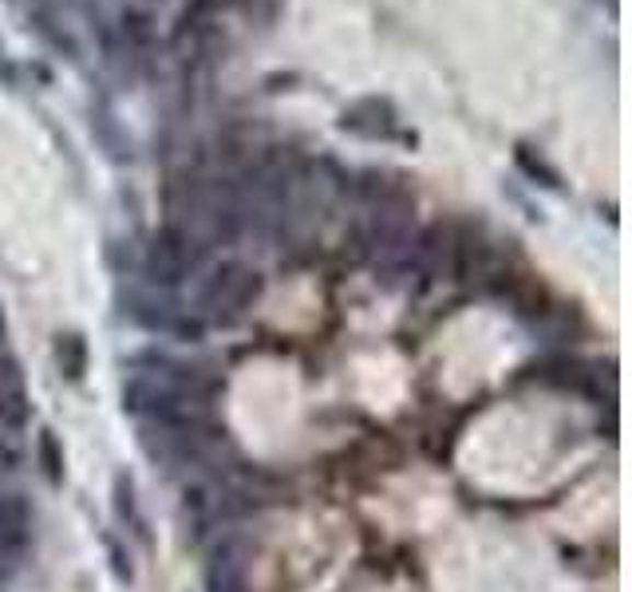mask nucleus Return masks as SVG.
Returning <instances> with one entry per match:
<instances>
[{
    "mask_svg": "<svg viewBox=\"0 0 632 592\" xmlns=\"http://www.w3.org/2000/svg\"><path fill=\"white\" fill-rule=\"evenodd\" d=\"M518 166H522V171L530 174V178H542V186H553V190L562 186V182H558V171H550V166H545L542 159H533V154L526 151V147H518Z\"/></svg>",
    "mask_w": 632,
    "mask_h": 592,
    "instance_id": "8",
    "label": "nucleus"
},
{
    "mask_svg": "<svg viewBox=\"0 0 632 592\" xmlns=\"http://www.w3.org/2000/svg\"><path fill=\"white\" fill-rule=\"evenodd\" d=\"M206 589L210 592H250L245 589V561H241L238 545H221L214 553V565L206 572Z\"/></svg>",
    "mask_w": 632,
    "mask_h": 592,
    "instance_id": "4",
    "label": "nucleus"
},
{
    "mask_svg": "<svg viewBox=\"0 0 632 592\" xmlns=\"http://www.w3.org/2000/svg\"><path fill=\"white\" fill-rule=\"evenodd\" d=\"M0 340H4V321H0Z\"/></svg>",
    "mask_w": 632,
    "mask_h": 592,
    "instance_id": "9",
    "label": "nucleus"
},
{
    "mask_svg": "<svg viewBox=\"0 0 632 592\" xmlns=\"http://www.w3.org/2000/svg\"><path fill=\"white\" fill-rule=\"evenodd\" d=\"M341 127L360 139H388L395 131V111L388 100H360L344 111Z\"/></svg>",
    "mask_w": 632,
    "mask_h": 592,
    "instance_id": "3",
    "label": "nucleus"
},
{
    "mask_svg": "<svg viewBox=\"0 0 632 592\" xmlns=\"http://www.w3.org/2000/svg\"><path fill=\"white\" fill-rule=\"evenodd\" d=\"M28 542V506L21 498H0V549L21 553Z\"/></svg>",
    "mask_w": 632,
    "mask_h": 592,
    "instance_id": "5",
    "label": "nucleus"
},
{
    "mask_svg": "<svg viewBox=\"0 0 632 592\" xmlns=\"http://www.w3.org/2000/svg\"><path fill=\"white\" fill-rule=\"evenodd\" d=\"M41 462H44V471H48L51 483H60L64 478V451H60V442H56V434L51 431H41Z\"/></svg>",
    "mask_w": 632,
    "mask_h": 592,
    "instance_id": "7",
    "label": "nucleus"
},
{
    "mask_svg": "<svg viewBox=\"0 0 632 592\" xmlns=\"http://www.w3.org/2000/svg\"><path fill=\"white\" fill-rule=\"evenodd\" d=\"M202 245L194 242L191 230L182 225H162L159 233L147 245V257H142V269H147V281L162 285V289H174L191 277V269L198 265Z\"/></svg>",
    "mask_w": 632,
    "mask_h": 592,
    "instance_id": "1",
    "label": "nucleus"
},
{
    "mask_svg": "<svg viewBox=\"0 0 632 592\" xmlns=\"http://www.w3.org/2000/svg\"><path fill=\"white\" fill-rule=\"evenodd\" d=\"M257 297H262V272L241 262H226L214 269L210 281L202 285L198 304L210 312V316H238V312L250 309Z\"/></svg>",
    "mask_w": 632,
    "mask_h": 592,
    "instance_id": "2",
    "label": "nucleus"
},
{
    "mask_svg": "<svg viewBox=\"0 0 632 592\" xmlns=\"http://www.w3.org/2000/svg\"><path fill=\"white\" fill-rule=\"evenodd\" d=\"M88 340H83L80 332H64L60 340H56V363H60V375L71 383H80L88 375Z\"/></svg>",
    "mask_w": 632,
    "mask_h": 592,
    "instance_id": "6",
    "label": "nucleus"
}]
</instances>
